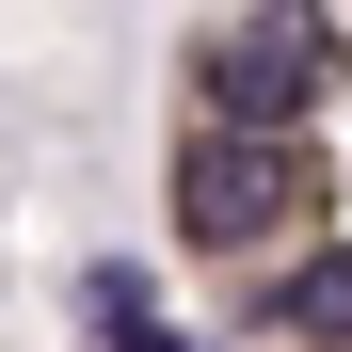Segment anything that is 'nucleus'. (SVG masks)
Here are the masks:
<instances>
[{"label":"nucleus","instance_id":"nucleus-2","mask_svg":"<svg viewBox=\"0 0 352 352\" xmlns=\"http://www.w3.org/2000/svg\"><path fill=\"white\" fill-rule=\"evenodd\" d=\"M336 80V48H320V0H256V16H224L192 48V96H208V129H241V144H305V112Z\"/></svg>","mask_w":352,"mask_h":352},{"label":"nucleus","instance_id":"nucleus-3","mask_svg":"<svg viewBox=\"0 0 352 352\" xmlns=\"http://www.w3.org/2000/svg\"><path fill=\"white\" fill-rule=\"evenodd\" d=\"M256 320L305 336V352H352V241H288V256L256 272Z\"/></svg>","mask_w":352,"mask_h":352},{"label":"nucleus","instance_id":"nucleus-1","mask_svg":"<svg viewBox=\"0 0 352 352\" xmlns=\"http://www.w3.org/2000/svg\"><path fill=\"white\" fill-rule=\"evenodd\" d=\"M320 208H336V160H320V144H241V129L192 112V144H176V241H192V256L272 272Z\"/></svg>","mask_w":352,"mask_h":352}]
</instances>
